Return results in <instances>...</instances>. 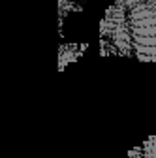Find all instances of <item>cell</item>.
<instances>
[{"label":"cell","mask_w":156,"mask_h":158,"mask_svg":"<svg viewBox=\"0 0 156 158\" xmlns=\"http://www.w3.org/2000/svg\"><path fill=\"white\" fill-rule=\"evenodd\" d=\"M124 8L132 58L139 62H156V2L124 0Z\"/></svg>","instance_id":"6da1fadb"},{"label":"cell","mask_w":156,"mask_h":158,"mask_svg":"<svg viewBox=\"0 0 156 158\" xmlns=\"http://www.w3.org/2000/svg\"><path fill=\"white\" fill-rule=\"evenodd\" d=\"M88 49V44H62L58 47V70L64 72V68L72 62H77Z\"/></svg>","instance_id":"7a4b0ae2"},{"label":"cell","mask_w":156,"mask_h":158,"mask_svg":"<svg viewBox=\"0 0 156 158\" xmlns=\"http://www.w3.org/2000/svg\"><path fill=\"white\" fill-rule=\"evenodd\" d=\"M85 0H58V17H60V28L64 23V17L68 13H79L83 11Z\"/></svg>","instance_id":"3957f363"},{"label":"cell","mask_w":156,"mask_h":158,"mask_svg":"<svg viewBox=\"0 0 156 158\" xmlns=\"http://www.w3.org/2000/svg\"><path fill=\"white\" fill-rule=\"evenodd\" d=\"M143 158H156V135H149L141 143Z\"/></svg>","instance_id":"277c9868"}]
</instances>
